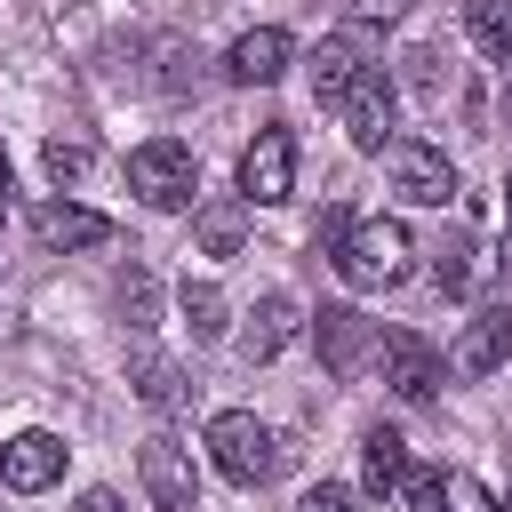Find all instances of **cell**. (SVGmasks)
Here are the masks:
<instances>
[{
  "instance_id": "cell-18",
  "label": "cell",
  "mask_w": 512,
  "mask_h": 512,
  "mask_svg": "<svg viewBox=\"0 0 512 512\" xmlns=\"http://www.w3.org/2000/svg\"><path fill=\"white\" fill-rule=\"evenodd\" d=\"M192 232H200L208 256H240V240H248V200H240V192H232V200H208V208L192 216Z\"/></svg>"
},
{
  "instance_id": "cell-15",
  "label": "cell",
  "mask_w": 512,
  "mask_h": 512,
  "mask_svg": "<svg viewBox=\"0 0 512 512\" xmlns=\"http://www.w3.org/2000/svg\"><path fill=\"white\" fill-rule=\"evenodd\" d=\"M32 232H40L48 248H104V240H112V216H96V208H80V200H40V208H32Z\"/></svg>"
},
{
  "instance_id": "cell-30",
  "label": "cell",
  "mask_w": 512,
  "mask_h": 512,
  "mask_svg": "<svg viewBox=\"0 0 512 512\" xmlns=\"http://www.w3.org/2000/svg\"><path fill=\"white\" fill-rule=\"evenodd\" d=\"M504 224H512V168H504Z\"/></svg>"
},
{
  "instance_id": "cell-3",
  "label": "cell",
  "mask_w": 512,
  "mask_h": 512,
  "mask_svg": "<svg viewBox=\"0 0 512 512\" xmlns=\"http://www.w3.org/2000/svg\"><path fill=\"white\" fill-rule=\"evenodd\" d=\"M128 192H136L144 208H192V192H200V160H192V144H176V136L136 144V152H128Z\"/></svg>"
},
{
  "instance_id": "cell-25",
  "label": "cell",
  "mask_w": 512,
  "mask_h": 512,
  "mask_svg": "<svg viewBox=\"0 0 512 512\" xmlns=\"http://www.w3.org/2000/svg\"><path fill=\"white\" fill-rule=\"evenodd\" d=\"M408 88H416L424 104H440V96H448V72H440V56H432V48H416V56H408Z\"/></svg>"
},
{
  "instance_id": "cell-22",
  "label": "cell",
  "mask_w": 512,
  "mask_h": 512,
  "mask_svg": "<svg viewBox=\"0 0 512 512\" xmlns=\"http://www.w3.org/2000/svg\"><path fill=\"white\" fill-rule=\"evenodd\" d=\"M40 160H48V176H56V184H80V176H88V160H96V152H88V144H80V136H48V152H40Z\"/></svg>"
},
{
  "instance_id": "cell-12",
  "label": "cell",
  "mask_w": 512,
  "mask_h": 512,
  "mask_svg": "<svg viewBox=\"0 0 512 512\" xmlns=\"http://www.w3.org/2000/svg\"><path fill=\"white\" fill-rule=\"evenodd\" d=\"M288 64H296V40L280 24H256V32H240L224 48V80H240V88H272Z\"/></svg>"
},
{
  "instance_id": "cell-2",
  "label": "cell",
  "mask_w": 512,
  "mask_h": 512,
  "mask_svg": "<svg viewBox=\"0 0 512 512\" xmlns=\"http://www.w3.org/2000/svg\"><path fill=\"white\" fill-rule=\"evenodd\" d=\"M208 456H216V472H224L232 488H264L288 448H280V432L256 424L248 408H224V416H208Z\"/></svg>"
},
{
  "instance_id": "cell-16",
  "label": "cell",
  "mask_w": 512,
  "mask_h": 512,
  "mask_svg": "<svg viewBox=\"0 0 512 512\" xmlns=\"http://www.w3.org/2000/svg\"><path fill=\"white\" fill-rule=\"evenodd\" d=\"M360 480H368V496H400V480H408V440H400L392 424H368V440H360Z\"/></svg>"
},
{
  "instance_id": "cell-21",
  "label": "cell",
  "mask_w": 512,
  "mask_h": 512,
  "mask_svg": "<svg viewBox=\"0 0 512 512\" xmlns=\"http://www.w3.org/2000/svg\"><path fill=\"white\" fill-rule=\"evenodd\" d=\"M472 272H480V264H472V232H448L440 256H432V288H440V296H464Z\"/></svg>"
},
{
  "instance_id": "cell-7",
  "label": "cell",
  "mask_w": 512,
  "mask_h": 512,
  "mask_svg": "<svg viewBox=\"0 0 512 512\" xmlns=\"http://www.w3.org/2000/svg\"><path fill=\"white\" fill-rule=\"evenodd\" d=\"M376 368H384V384H392L400 400H416V408H424V400L448 384V360H440V352H432L416 328H392V336L376 344Z\"/></svg>"
},
{
  "instance_id": "cell-17",
  "label": "cell",
  "mask_w": 512,
  "mask_h": 512,
  "mask_svg": "<svg viewBox=\"0 0 512 512\" xmlns=\"http://www.w3.org/2000/svg\"><path fill=\"white\" fill-rule=\"evenodd\" d=\"M128 384H136V400H152V408H184V400H192V384H184V368H176L168 352H136V360H128Z\"/></svg>"
},
{
  "instance_id": "cell-29",
  "label": "cell",
  "mask_w": 512,
  "mask_h": 512,
  "mask_svg": "<svg viewBox=\"0 0 512 512\" xmlns=\"http://www.w3.org/2000/svg\"><path fill=\"white\" fill-rule=\"evenodd\" d=\"M72 512H120V496H112V488H88V496H80Z\"/></svg>"
},
{
  "instance_id": "cell-10",
  "label": "cell",
  "mask_w": 512,
  "mask_h": 512,
  "mask_svg": "<svg viewBox=\"0 0 512 512\" xmlns=\"http://www.w3.org/2000/svg\"><path fill=\"white\" fill-rule=\"evenodd\" d=\"M296 328H304V304H296L288 288H264V296H256V312H248V328H240V360H248V368L280 360V352L296 344Z\"/></svg>"
},
{
  "instance_id": "cell-9",
  "label": "cell",
  "mask_w": 512,
  "mask_h": 512,
  "mask_svg": "<svg viewBox=\"0 0 512 512\" xmlns=\"http://www.w3.org/2000/svg\"><path fill=\"white\" fill-rule=\"evenodd\" d=\"M312 344H320V368H328V376H360V360H368L384 336H376L352 304H320V312H312Z\"/></svg>"
},
{
  "instance_id": "cell-6",
  "label": "cell",
  "mask_w": 512,
  "mask_h": 512,
  "mask_svg": "<svg viewBox=\"0 0 512 512\" xmlns=\"http://www.w3.org/2000/svg\"><path fill=\"white\" fill-rule=\"evenodd\" d=\"M384 168H392V192L416 200V208H448V200H456V168H448V152H432V144H416V136H392Z\"/></svg>"
},
{
  "instance_id": "cell-11",
  "label": "cell",
  "mask_w": 512,
  "mask_h": 512,
  "mask_svg": "<svg viewBox=\"0 0 512 512\" xmlns=\"http://www.w3.org/2000/svg\"><path fill=\"white\" fill-rule=\"evenodd\" d=\"M504 360H512V304H488V312L464 320V336L448 352V376H496Z\"/></svg>"
},
{
  "instance_id": "cell-19",
  "label": "cell",
  "mask_w": 512,
  "mask_h": 512,
  "mask_svg": "<svg viewBox=\"0 0 512 512\" xmlns=\"http://www.w3.org/2000/svg\"><path fill=\"white\" fill-rule=\"evenodd\" d=\"M464 32L488 64H512V0H464Z\"/></svg>"
},
{
  "instance_id": "cell-1",
  "label": "cell",
  "mask_w": 512,
  "mask_h": 512,
  "mask_svg": "<svg viewBox=\"0 0 512 512\" xmlns=\"http://www.w3.org/2000/svg\"><path fill=\"white\" fill-rule=\"evenodd\" d=\"M336 272H344L352 288H400V280L416 272V240H408V224H400V216H368V224H352L344 248H336Z\"/></svg>"
},
{
  "instance_id": "cell-5",
  "label": "cell",
  "mask_w": 512,
  "mask_h": 512,
  "mask_svg": "<svg viewBox=\"0 0 512 512\" xmlns=\"http://www.w3.org/2000/svg\"><path fill=\"white\" fill-rule=\"evenodd\" d=\"M392 128H400L392 72H384V64H368V72L352 80V96H344V136H352L360 152H392Z\"/></svg>"
},
{
  "instance_id": "cell-28",
  "label": "cell",
  "mask_w": 512,
  "mask_h": 512,
  "mask_svg": "<svg viewBox=\"0 0 512 512\" xmlns=\"http://www.w3.org/2000/svg\"><path fill=\"white\" fill-rule=\"evenodd\" d=\"M408 0H352V24H392Z\"/></svg>"
},
{
  "instance_id": "cell-27",
  "label": "cell",
  "mask_w": 512,
  "mask_h": 512,
  "mask_svg": "<svg viewBox=\"0 0 512 512\" xmlns=\"http://www.w3.org/2000/svg\"><path fill=\"white\" fill-rule=\"evenodd\" d=\"M344 232H352V216H344V208H320V224H312V248H328V256H336V248H344Z\"/></svg>"
},
{
  "instance_id": "cell-24",
  "label": "cell",
  "mask_w": 512,
  "mask_h": 512,
  "mask_svg": "<svg viewBox=\"0 0 512 512\" xmlns=\"http://www.w3.org/2000/svg\"><path fill=\"white\" fill-rule=\"evenodd\" d=\"M400 496H408L416 512H440V504H448V472H424V464H408V480H400Z\"/></svg>"
},
{
  "instance_id": "cell-13",
  "label": "cell",
  "mask_w": 512,
  "mask_h": 512,
  "mask_svg": "<svg viewBox=\"0 0 512 512\" xmlns=\"http://www.w3.org/2000/svg\"><path fill=\"white\" fill-rule=\"evenodd\" d=\"M304 72H312V96H320V104H344L352 80L368 72V32H360V24H352V32H328V40L304 56Z\"/></svg>"
},
{
  "instance_id": "cell-14",
  "label": "cell",
  "mask_w": 512,
  "mask_h": 512,
  "mask_svg": "<svg viewBox=\"0 0 512 512\" xmlns=\"http://www.w3.org/2000/svg\"><path fill=\"white\" fill-rule=\"evenodd\" d=\"M0 480H8L16 496L56 488V480H64V440H56V432H16V440L0 448Z\"/></svg>"
},
{
  "instance_id": "cell-8",
  "label": "cell",
  "mask_w": 512,
  "mask_h": 512,
  "mask_svg": "<svg viewBox=\"0 0 512 512\" xmlns=\"http://www.w3.org/2000/svg\"><path fill=\"white\" fill-rule=\"evenodd\" d=\"M136 480H144L152 512H200V480H192V456H184L168 432H152V440L136 448Z\"/></svg>"
},
{
  "instance_id": "cell-26",
  "label": "cell",
  "mask_w": 512,
  "mask_h": 512,
  "mask_svg": "<svg viewBox=\"0 0 512 512\" xmlns=\"http://www.w3.org/2000/svg\"><path fill=\"white\" fill-rule=\"evenodd\" d=\"M296 512H360V496H352L344 480H320V488H304V496H296Z\"/></svg>"
},
{
  "instance_id": "cell-20",
  "label": "cell",
  "mask_w": 512,
  "mask_h": 512,
  "mask_svg": "<svg viewBox=\"0 0 512 512\" xmlns=\"http://www.w3.org/2000/svg\"><path fill=\"white\" fill-rule=\"evenodd\" d=\"M176 312H184V328L208 344V336H224V288L216 280H184L176 288Z\"/></svg>"
},
{
  "instance_id": "cell-31",
  "label": "cell",
  "mask_w": 512,
  "mask_h": 512,
  "mask_svg": "<svg viewBox=\"0 0 512 512\" xmlns=\"http://www.w3.org/2000/svg\"><path fill=\"white\" fill-rule=\"evenodd\" d=\"M0 192H8V152H0Z\"/></svg>"
},
{
  "instance_id": "cell-4",
  "label": "cell",
  "mask_w": 512,
  "mask_h": 512,
  "mask_svg": "<svg viewBox=\"0 0 512 512\" xmlns=\"http://www.w3.org/2000/svg\"><path fill=\"white\" fill-rule=\"evenodd\" d=\"M296 192V136L272 120V128H256V144L240 152V200L248 208H280Z\"/></svg>"
},
{
  "instance_id": "cell-23",
  "label": "cell",
  "mask_w": 512,
  "mask_h": 512,
  "mask_svg": "<svg viewBox=\"0 0 512 512\" xmlns=\"http://www.w3.org/2000/svg\"><path fill=\"white\" fill-rule=\"evenodd\" d=\"M120 312H128V328H152V272L144 264L120 272Z\"/></svg>"
}]
</instances>
